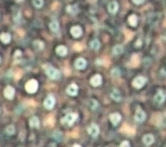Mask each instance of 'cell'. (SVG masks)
Returning a JSON list of instances; mask_svg holds the SVG:
<instances>
[{"label": "cell", "instance_id": "6da1fadb", "mask_svg": "<svg viewBox=\"0 0 166 147\" xmlns=\"http://www.w3.org/2000/svg\"><path fill=\"white\" fill-rule=\"evenodd\" d=\"M46 75L51 79V80H58L60 77H61V73L59 70L55 69L54 68L51 67V66H48L47 68H46Z\"/></svg>", "mask_w": 166, "mask_h": 147}, {"label": "cell", "instance_id": "7a4b0ae2", "mask_svg": "<svg viewBox=\"0 0 166 147\" xmlns=\"http://www.w3.org/2000/svg\"><path fill=\"white\" fill-rule=\"evenodd\" d=\"M78 118V115L76 113H69V114H67L63 119H62V123L63 125H67V126H72L75 121Z\"/></svg>", "mask_w": 166, "mask_h": 147}, {"label": "cell", "instance_id": "3957f363", "mask_svg": "<svg viewBox=\"0 0 166 147\" xmlns=\"http://www.w3.org/2000/svg\"><path fill=\"white\" fill-rule=\"evenodd\" d=\"M37 88H38V82L36 80H30L25 85V89L30 93H36Z\"/></svg>", "mask_w": 166, "mask_h": 147}, {"label": "cell", "instance_id": "277c9868", "mask_svg": "<svg viewBox=\"0 0 166 147\" xmlns=\"http://www.w3.org/2000/svg\"><path fill=\"white\" fill-rule=\"evenodd\" d=\"M165 98H166L165 92L163 90H159L154 97V102L157 105H161L165 101Z\"/></svg>", "mask_w": 166, "mask_h": 147}, {"label": "cell", "instance_id": "5b68a950", "mask_svg": "<svg viewBox=\"0 0 166 147\" xmlns=\"http://www.w3.org/2000/svg\"><path fill=\"white\" fill-rule=\"evenodd\" d=\"M145 82H146V79H145L144 77H143V76H138V77H136V78L133 80L132 85H133V87H136V88H141V87L144 85Z\"/></svg>", "mask_w": 166, "mask_h": 147}, {"label": "cell", "instance_id": "8992f818", "mask_svg": "<svg viewBox=\"0 0 166 147\" xmlns=\"http://www.w3.org/2000/svg\"><path fill=\"white\" fill-rule=\"evenodd\" d=\"M87 132H88V133H89L92 137L95 138V137H97V136L99 135V126H98L97 125L92 124V125L88 127Z\"/></svg>", "mask_w": 166, "mask_h": 147}, {"label": "cell", "instance_id": "52a82bcc", "mask_svg": "<svg viewBox=\"0 0 166 147\" xmlns=\"http://www.w3.org/2000/svg\"><path fill=\"white\" fill-rule=\"evenodd\" d=\"M54 98L52 95L47 97V99L44 101V106L47 109H52L54 106Z\"/></svg>", "mask_w": 166, "mask_h": 147}, {"label": "cell", "instance_id": "ba28073f", "mask_svg": "<svg viewBox=\"0 0 166 147\" xmlns=\"http://www.w3.org/2000/svg\"><path fill=\"white\" fill-rule=\"evenodd\" d=\"M145 117H146L145 113H144L143 110H141L140 108H138V109L137 110L136 113H135V120H136V121H138V122H140V123H141V122L144 121Z\"/></svg>", "mask_w": 166, "mask_h": 147}, {"label": "cell", "instance_id": "9c48e42d", "mask_svg": "<svg viewBox=\"0 0 166 147\" xmlns=\"http://www.w3.org/2000/svg\"><path fill=\"white\" fill-rule=\"evenodd\" d=\"M4 94L5 96V98L9 100H11L12 98L14 97V94H15V89L11 87V86H8L5 89V92H4Z\"/></svg>", "mask_w": 166, "mask_h": 147}, {"label": "cell", "instance_id": "30bf717a", "mask_svg": "<svg viewBox=\"0 0 166 147\" xmlns=\"http://www.w3.org/2000/svg\"><path fill=\"white\" fill-rule=\"evenodd\" d=\"M110 120H111V122H112V124L114 126H117L120 123V121L121 120V116L118 113H112L110 115Z\"/></svg>", "mask_w": 166, "mask_h": 147}, {"label": "cell", "instance_id": "8fae6325", "mask_svg": "<svg viewBox=\"0 0 166 147\" xmlns=\"http://www.w3.org/2000/svg\"><path fill=\"white\" fill-rule=\"evenodd\" d=\"M67 93L71 96H75L78 93V87L76 84H71L67 87Z\"/></svg>", "mask_w": 166, "mask_h": 147}, {"label": "cell", "instance_id": "7c38bea8", "mask_svg": "<svg viewBox=\"0 0 166 147\" xmlns=\"http://www.w3.org/2000/svg\"><path fill=\"white\" fill-rule=\"evenodd\" d=\"M70 32L74 37H80L82 34V30L79 26H74V27H72Z\"/></svg>", "mask_w": 166, "mask_h": 147}, {"label": "cell", "instance_id": "4fadbf2b", "mask_svg": "<svg viewBox=\"0 0 166 147\" xmlns=\"http://www.w3.org/2000/svg\"><path fill=\"white\" fill-rule=\"evenodd\" d=\"M90 82H91L92 86H93V87H98V86H99V85L101 84V82H102L101 76H100L99 75H94L93 77H92Z\"/></svg>", "mask_w": 166, "mask_h": 147}, {"label": "cell", "instance_id": "5bb4252c", "mask_svg": "<svg viewBox=\"0 0 166 147\" xmlns=\"http://www.w3.org/2000/svg\"><path fill=\"white\" fill-rule=\"evenodd\" d=\"M118 9H119V5H118L117 2H115V1L111 2V3L108 5V11H109L110 13H112V14L116 13L117 11H118Z\"/></svg>", "mask_w": 166, "mask_h": 147}, {"label": "cell", "instance_id": "9a60e30c", "mask_svg": "<svg viewBox=\"0 0 166 147\" xmlns=\"http://www.w3.org/2000/svg\"><path fill=\"white\" fill-rule=\"evenodd\" d=\"M110 96L115 101H120L121 100V94H120V91H118L117 89H114L112 91V93H110Z\"/></svg>", "mask_w": 166, "mask_h": 147}, {"label": "cell", "instance_id": "2e32d148", "mask_svg": "<svg viewBox=\"0 0 166 147\" xmlns=\"http://www.w3.org/2000/svg\"><path fill=\"white\" fill-rule=\"evenodd\" d=\"M86 65H87V62H86L85 59H83V58H79V59H77L76 62H75V68H78V69H83V68H85Z\"/></svg>", "mask_w": 166, "mask_h": 147}, {"label": "cell", "instance_id": "e0dca14e", "mask_svg": "<svg viewBox=\"0 0 166 147\" xmlns=\"http://www.w3.org/2000/svg\"><path fill=\"white\" fill-rule=\"evenodd\" d=\"M154 142V137L151 134H147L143 138V143L145 145H151Z\"/></svg>", "mask_w": 166, "mask_h": 147}, {"label": "cell", "instance_id": "ac0fdd59", "mask_svg": "<svg viewBox=\"0 0 166 147\" xmlns=\"http://www.w3.org/2000/svg\"><path fill=\"white\" fill-rule=\"evenodd\" d=\"M123 51H124L123 46H122V45H120V44L114 46V48H113V54L115 55V56H119V55L122 54Z\"/></svg>", "mask_w": 166, "mask_h": 147}, {"label": "cell", "instance_id": "d6986e66", "mask_svg": "<svg viewBox=\"0 0 166 147\" xmlns=\"http://www.w3.org/2000/svg\"><path fill=\"white\" fill-rule=\"evenodd\" d=\"M56 53H57L59 56H66V55H67V53H68L67 48H66V47H64V46H63V45L58 46V47L56 48Z\"/></svg>", "mask_w": 166, "mask_h": 147}, {"label": "cell", "instance_id": "ffe728a7", "mask_svg": "<svg viewBox=\"0 0 166 147\" xmlns=\"http://www.w3.org/2000/svg\"><path fill=\"white\" fill-rule=\"evenodd\" d=\"M49 28H50V30H51L53 32H54V33L58 32V30H59V23H58L56 20L52 21V22L50 23V24H49Z\"/></svg>", "mask_w": 166, "mask_h": 147}, {"label": "cell", "instance_id": "44dd1931", "mask_svg": "<svg viewBox=\"0 0 166 147\" xmlns=\"http://www.w3.org/2000/svg\"><path fill=\"white\" fill-rule=\"evenodd\" d=\"M30 126L32 127H38L40 126V121H39V119L36 116L32 117L30 119Z\"/></svg>", "mask_w": 166, "mask_h": 147}, {"label": "cell", "instance_id": "7402d4cb", "mask_svg": "<svg viewBox=\"0 0 166 147\" xmlns=\"http://www.w3.org/2000/svg\"><path fill=\"white\" fill-rule=\"evenodd\" d=\"M90 47H91V48H93V50H98L100 47V43L97 39H93L90 42Z\"/></svg>", "mask_w": 166, "mask_h": 147}, {"label": "cell", "instance_id": "603a6c76", "mask_svg": "<svg viewBox=\"0 0 166 147\" xmlns=\"http://www.w3.org/2000/svg\"><path fill=\"white\" fill-rule=\"evenodd\" d=\"M0 40H1L4 43H8L11 41V36L7 33H3L0 35Z\"/></svg>", "mask_w": 166, "mask_h": 147}, {"label": "cell", "instance_id": "cb8c5ba5", "mask_svg": "<svg viewBox=\"0 0 166 147\" xmlns=\"http://www.w3.org/2000/svg\"><path fill=\"white\" fill-rule=\"evenodd\" d=\"M33 46L35 47V48H36V50H43V48H44L43 42H41V41H38V40L34 42Z\"/></svg>", "mask_w": 166, "mask_h": 147}, {"label": "cell", "instance_id": "d4e9b609", "mask_svg": "<svg viewBox=\"0 0 166 147\" xmlns=\"http://www.w3.org/2000/svg\"><path fill=\"white\" fill-rule=\"evenodd\" d=\"M67 11L70 14H76L78 12V7L76 5H69L67 7Z\"/></svg>", "mask_w": 166, "mask_h": 147}, {"label": "cell", "instance_id": "484cf974", "mask_svg": "<svg viewBox=\"0 0 166 147\" xmlns=\"http://www.w3.org/2000/svg\"><path fill=\"white\" fill-rule=\"evenodd\" d=\"M129 23L132 25V26H136L137 23H138V17L136 15H132L129 17Z\"/></svg>", "mask_w": 166, "mask_h": 147}, {"label": "cell", "instance_id": "4316f807", "mask_svg": "<svg viewBox=\"0 0 166 147\" xmlns=\"http://www.w3.org/2000/svg\"><path fill=\"white\" fill-rule=\"evenodd\" d=\"M98 102L96 101H94V100H90V101H89V107H90V108L92 109V110H95L97 107H98Z\"/></svg>", "mask_w": 166, "mask_h": 147}, {"label": "cell", "instance_id": "83f0119b", "mask_svg": "<svg viewBox=\"0 0 166 147\" xmlns=\"http://www.w3.org/2000/svg\"><path fill=\"white\" fill-rule=\"evenodd\" d=\"M43 5V0H33V5L36 8H41Z\"/></svg>", "mask_w": 166, "mask_h": 147}, {"label": "cell", "instance_id": "f1b7e54d", "mask_svg": "<svg viewBox=\"0 0 166 147\" xmlns=\"http://www.w3.org/2000/svg\"><path fill=\"white\" fill-rule=\"evenodd\" d=\"M6 132L7 134L9 135H12L15 133V127L13 126H9L7 128H6Z\"/></svg>", "mask_w": 166, "mask_h": 147}, {"label": "cell", "instance_id": "f546056e", "mask_svg": "<svg viewBox=\"0 0 166 147\" xmlns=\"http://www.w3.org/2000/svg\"><path fill=\"white\" fill-rule=\"evenodd\" d=\"M112 75L114 76V77H119L120 75V70L119 69V68H114L113 70H112Z\"/></svg>", "mask_w": 166, "mask_h": 147}, {"label": "cell", "instance_id": "4dcf8cb0", "mask_svg": "<svg viewBox=\"0 0 166 147\" xmlns=\"http://www.w3.org/2000/svg\"><path fill=\"white\" fill-rule=\"evenodd\" d=\"M21 56H22V53H21L19 50L16 51V53H15V59H16V60L21 59Z\"/></svg>", "mask_w": 166, "mask_h": 147}, {"label": "cell", "instance_id": "1f68e13d", "mask_svg": "<svg viewBox=\"0 0 166 147\" xmlns=\"http://www.w3.org/2000/svg\"><path fill=\"white\" fill-rule=\"evenodd\" d=\"M120 147H130V144L128 141H123L121 144H120Z\"/></svg>", "mask_w": 166, "mask_h": 147}, {"label": "cell", "instance_id": "d6a6232c", "mask_svg": "<svg viewBox=\"0 0 166 147\" xmlns=\"http://www.w3.org/2000/svg\"><path fill=\"white\" fill-rule=\"evenodd\" d=\"M133 1V3L134 4H136V5H140V4H142L144 0H132Z\"/></svg>", "mask_w": 166, "mask_h": 147}, {"label": "cell", "instance_id": "836d02e7", "mask_svg": "<svg viewBox=\"0 0 166 147\" xmlns=\"http://www.w3.org/2000/svg\"><path fill=\"white\" fill-rule=\"evenodd\" d=\"M140 45H141V41H140V40H139V41L138 40V42H137V43H136V46H140Z\"/></svg>", "mask_w": 166, "mask_h": 147}, {"label": "cell", "instance_id": "e575fe53", "mask_svg": "<svg viewBox=\"0 0 166 147\" xmlns=\"http://www.w3.org/2000/svg\"><path fill=\"white\" fill-rule=\"evenodd\" d=\"M73 147H81V146L80 144H75V145L73 146Z\"/></svg>", "mask_w": 166, "mask_h": 147}, {"label": "cell", "instance_id": "d590c367", "mask_svg": "<svg viewBox=\"0 0 166 147\" xmlns=\"http://www.w3.org/2000/svg\"><path fill=\"white\" fill-rule=\"evenodd\" d=\"M163 39H164V40L166 41V34H165V35L163 36Z\"/></svg>", "mask_w": 166, "mask_h": 147}, {"label": "cell", "instance_id": "8d00e7d4", "mask_svg": "<svg viewBox=\"0 0 166 147\" xmlns=\"http://www.w3.org/2000/svg\"><path fill=\"white\" fill-rule=\"evenodd\" d=\"M23 0H17V2H22Z\"/></svg>", "mask_w": 166, "mask_h": 147}, {"label": "cell", "instance_id": "74e56055", "mask_svg": "<svg viewBox=\"0 0 166 147\" xmlns=\"http://www.w3.org/2000/svg\"><path fill=\"white\" fill-rule=\"evenodd\" d=\"M0 62H1V58H0Z\"/></svg>", "mask_w": 166, "mask_h": 147}]
</instances>
